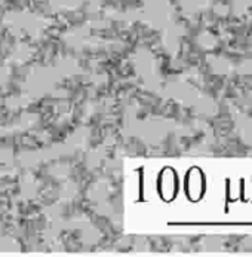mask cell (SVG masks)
<instances>
[{
  "mask_svg": "<svg viewBox=\"0 0 252 257\" xmlns=\"http://www.w3.org/2000/svg\"><path fill=\"white\" fill-rule=\"evenodd\" d=\"M159 192H160V196L166 201L172 199L175 196V192H177V179H175V174L171 171V170H166L162 176H160V180H159Z\"/></svg>",
  "mask_w": 252,
  "mask_h": 257,
  "instance_id": "1",
  "label": "cell"
}]
</instances>
